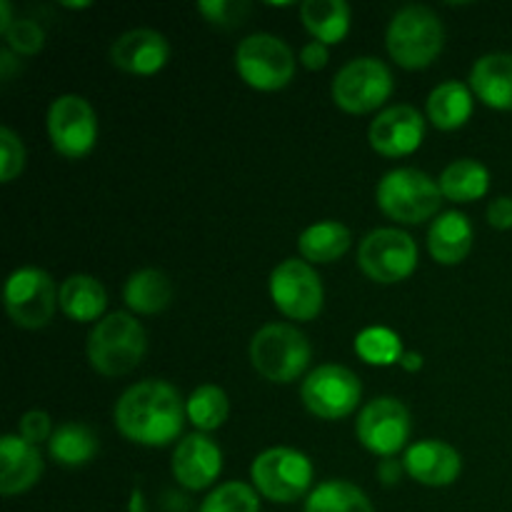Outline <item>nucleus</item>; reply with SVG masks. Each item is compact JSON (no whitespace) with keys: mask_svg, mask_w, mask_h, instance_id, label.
Here are the masks:
<instances>
[{"mask_svg":"<svg viewBox=\"0 0 512 512\" xmlns=\"http://www.w3.org/2000/svg\"><path fill=\"white\" fill-rule=\"evenodd\" d=\"M185 408L178 390L163 380H143L115 403V425L130 443L160 448L173 443L183 428Z\"/></svg>","mask_w":512,"mask_h":512,"instance_id":"f257e3e1","label":"nucleus"},{"mask_svg":"<svg viewBox=\"0 0 512 512\" xmlns=\"http://www.w3.org/2000/svg\"><path fill=\"white\" fill-rule=\"evenodd\" d=\"M148 340L133 315L110 313L100 320L88 338V360L105 378H118L138 368Z\"/></svg>","mask_w":512,"mask_h":512,"instance_id":"f03ea898","label":"nucleus"},{"mask_svg":"<svg viewBox=\"0 0 512 512\" xmlns=\"http://www.w3.org/2000/svg\"><path fill=\"white\" fill-rule=\"evenodd\" d=\"M445 43V28L428 5H405L388 25V50L403 68H425L438 58Z\"/></svg>","mask_w":512,"mask_h":512,"instance_id":"7ed1b4c3","label":"nucleus"},{"mask_svg":"<svg viewBox=\"0 0 512 512\" xmlns=\"http://www.w3.org/2000/svg\"><path fill=\"white\" fill-rule=\"evenodd\" d=\"M378 205L388 218L400 223H423L440 208L443 190L428 173L418 168H398L378 183Z\"/></svg>","mask_w":512,"mask_h":512,"instance_id":"20e7f679","label":"nucleus"},{"mask_svg":"<svg viewBox=\"0 0 512 512\" xmlns=\"http://www.w3.org/2000/svg\"><path fill=\"white\" fill-rule=\"evenodd\" d=\"M250 360L270 383H293L308 368L310 343L293 325L270 323L255 333Z\"/></svg>","mask_w":512,"mask_h":512,"instance_id":"39448f33","label":"nucleus"},{"mask_svg":"<svg viewBox=\"0 0 512 512\" xmlns=\"http://www.w3.org/2000/svg\"><path fill=\"white\" fill-rule=\"evenodd\" d=\"M235 68L250 88L280 90L293 80L295 55L278 35L255 33L240 40L235 50Z\"/></svg>","mask_w":512,"mask_h":512,"instance_id":"423d86ee","label":"nucleus"},{"mask_svg":"<svg viewBox=\"0 0 512 512\" xmlns=\"http://www.w3.org/2000/svg\"><path fill=\"white\" fill-rule=\"evenodd\" d=\"M255 490L273 503H295L313 483V463L293 448H270L253 460Z\"/></svg>","mask_w":512,"mask_h":512,"instance_id":"0eeeda50","label":"nucleus"},{"mask_svg":"<svg viewBox=\"0 0 512 512\" xmlns=\"http://www.w3.org/2000/svg\"><path fill=\"white\" fill-rule=\"evenodd\" d=\"M393 93V73L378 58H355L338 70L333 100L348 113H370Z\"/></svg>","mask_w":512,"mask_h":512,"instance_id":"6e6552de","label":"nucleus"},{"mask_svg":"<svg viewBox=\"0 0 512 512\" xmlns=\"http://www.w3.org/2000/svg\"><path fill=\"white\" fill-rule=\"evenodd\" d=\"M358 265L375 283H400L418 265V245L405 230L378 228L360 243Z\"/></svg>","mask_w":512,"mask_h":512,"instance_id":"1a4fd4ad","label":"nucleus"},{"mask_svg":"<svg viewBox=\"0 0 512 512\" xmlns=\"http://www.w3.org/2000/svg\"><path fill=\"white\" fill-rule=\"evenodd\" d=\"M58 305L53 278L40 268H20L5 283V310L20 328H43Z\"/></svg>","mask_w":512,"mask_h":512,"instance_id":"9d476101","label":"nucleus"},{"mask_svg":"<svg viewBox=\"0 0 512 512\" xmlns=\"http://www.w3.org/2000/svg\"><path fill=\"white\" fill-rule=\"evenodd\" d=\"M305 408L323 420H338L353 413L363 395L358 375L343 365H320L305 378L303 388Z\"/></svg>","mask_w":512,"mask_h":512,"instance_id":"9b49d317","label":"nucleus"},{"mask_svg":"<svg viewBox=\"0 0 512 512\" xmlns=\"http://www.w3.org/2000/svg\"><path fill=\"white\" fill-rule=\"evenodd\" d=\"M275 308L293 320H313L323 310V283L305 260L290 258L270 275Z\"/></svg>","mask_w":512,"mask_h":512,"instance_id":"f8f14e48","label":"nucleus"},{"mask_svg":"<svg viewBox=\"0 0 512 512\" xmlns=\"http://www.w3.org/2000/svg\"><path fill=\"white\" fill-rule=\"evenodd\" d=\"M48 135L53 148L65 158H83L93 150L98 123L90 103L80 95H60L48 110Z\"/></svg>","mask_w":512,"mask_h":512,"instance_id":"ddd939ff","label":"nucleus"},{"mask_svg":"<svg viewBox=\"0 0 512 512\" xmlns=\"http://www.w3.org/2000/svg\"><path fill=\"white\" fill-rule=\"evenodd\" d=\"M358 440L375 455H395L410 438V413L400 400L375 398L360 410Z\"/></svg>","mask_w":512,"mask_h":512,"instance_id":"4468645a","label":"nucleus"},{"mask_svg":"<svg viewBox=\"0 0 512 512\" xmlns=\"http://www.w3.org/2000/svg\"><path fill=\"white\" fill-rule=\"evenodd\" d=\"M425 120L413 105H393L385 108L370 125V145L380 155L398 158L408 155L423 143Z\"/></svg>","mask_w":512,"mask_h":512,"instance_id":"2eb2a0df","label":"nucleus"},{"mask_svg":"<svg viewBox=\"0 0 512 512\" xmlns=\"http://www.w3.org/2000/svg\"><path fill=\"white\" fill-rule=\"evenodd\" d=\"M223 470V453L208 435L193 433L180 440L173 453V475L183 488L203 490Z\"/></svg>","mask_w":512,"mask_h":512,"instance_id":"dca6fc26","label":"nucleus"},{"mask_svg":"<svg viewBox=\"0 0 512 512\" xmlns=\"http://www.w3.org/2000/svg\"><path fill=\"white\" fill-rule=\"evenodd\" d=\"M405 473L418 483L430 488H445L455 483L463 470V458L453 445L443 440H423V443L410 445L403 460Z\"/></svg>","mask_w":512,"mask_h":512,"instance_id":"f3484780","label":"nucleus"},{"mask_svg":"<svg viewBox=\"0 0 512 512\" xmlns=\"http://www.w3.org/2000/svg\"><path fill=\"white\" fill-rule=\"evenodd\" d=\"M170 45L165 35L150 28H135L120 35L110 48V58L125 73L153 75L168 63Z\"/></svg>","mask_w":512,"mask_h":512,"instance_id":"a211bd4d","label":"nucleus"},{"mask_svg":"<svg viewBox=\"0 0 512 512\" xmlns=\"http://www.w3.org/2000/svg\"><path fill=\"white\" fill-rule=\"evenodd\" d=\"M43 473L38 448L20 435H3L0 440V493L18 495L33 488Z\"/></svg>","mask_w":512,"mask_h":512,"instance_id":"6ab92c4d","label":"nucleus"},{"mask_svg":"<svg viewBox=\"0 0 512 512\" xmlns=\"http://www.w3.org/2000/svg\"><path fill=\"white\" fill-rule=\"evenodd\" d=\"M470 88L490 108L512 110V55H483L470 70Z\"/></svg>","mask_w":512,"mask_h":512,"instance_id":"aec40b11","label":"nucleus"},{"mask_svg":"<svg viewBox=\"0 0 512 512\" xmlns=\"http://www.w3.org/2000/svg\"><path fill=\"white\" fill-rule=\"evenodd\" d=\"M428 248L430 255L443 265H455L468 258L470 248H473V225H470L468 215L458 213V210L440 215L430 225Z\"/></svg>","mask_w":512,"mask_h":512,"instance_id":"412c9836","label":"nucleus"},{"mask_svg":"<svg viewBox=\"0 0 512 512\" xmlns=\"http://www.w3.org/2000/svg\"><path fill=\"white\" fill-rule=\"evenodd\" d=\"M58 303L68 318L78 320V323H90L98 320L100 313L108 305V295L100 280L93 275H70L63 285H60Z\"/></svg>","mask_w":512,"mask_h":512,"instance_id":"4be33fe9","label":"nucleus"},{"mask_svg":"<svg viewBox=\"0 0 512 512\" xmlns=\"http://www.w3.org/2000/svg\"><path fill=\"white\" fill-rule=\"evenodd\" d=\"M470 115H473V95H470L468 85H463L460 80L440 83L438 88L430 93L428 118L433 120L435 128H460V125L468 123Z\"/></svg>","mask_w":512,"mask_h":512,"instance_id":"5701e85b","label":"nucleus"},{"mask_svg":"<svg viewBox=\"0 0 512 512\" xmlns=\"http://www.w3.org/2000/svg\"><path fill=\"white\" fill-rule=\"evenodd\" d=\"M305 28L320 43H340L350 30V8L345 0H305L300 5Z\"/></svg>","mask_w":512,"mask_h":512,"instance_id":"b1692460","label":"nucleus"},{"mask_svg":"<svg viewBox=\"0 0 512 512\" xmlns=\"http://www.w3.org/2000/svg\"><path fill=\"white\" fill-rule=\"evenodd\" d=\"M490 188V173L483 163L473 158L453 160L440 175V190L453 203H473L483 198Z\"/></svg>","mask_w":512,"mask_h":512,"instance_id":"393cba45","label":"nucleus"},{"mask_svg":"<svg viewBox=\"0 0 512 512\" xmlns=\"http://www.w3.org/2000/svg\"><path fill=\"white\" fill-rule=\"evenodd\" d=\"M123 298L128 308L135 310V313L153 315L168 308L170 298H173V285H170L165 273L145 268L130 275L128 283H125Z\"/></svg>","mask_w":512,"mask_h":512,"instance_id":"a878e982","label":"nucleus"},{"mask_svg":"<svg viewBox=\"0 0 512 512\" xmlns=\"http://www.w3.org/2000/svg\"><path fill=\"white\" fill-rule=\"evenodd\" d=\"M353 235L338 220H325V223L310 225L298 238V248L305 260L310 263H333L340 255L348 253Z\"/></svg>","mask_w":512,"mask_h":512,"instance_id":"bb28decb","label":"nucleus"},{"mask_svg":"<svg viewBox=\"0 0 512 512\" xmlns=\"http://www.w3.org/2000/svg\"><path fill=\"white\" fill-rule=\"evenodd\" d=\"M50 458L68 468H80V465L90 463L98 453V438L93 430L83 423H65L60 425L48 440Z\"/></svg>","mask_w":512,"mask_h":512,"instance_id":"cd10ccee","label":"nucleus"},{"mask_svg":"<svg viewBox=\"0 0 512 512\" xmlns=\"http://www.w3.org/2000/svg\"><path fill=\"white\" fill-rule=\"evenodd\" d=\"M305 512H375L368 495L348 480H328L305 500Z\"/></svg>","mask_w":512,"mask_h":512,"instance_id":"c85d7f7f","label":"nucleus"},{"mask_svg":"<svg viewBox=\"0 0 512 512\" xmlns=\"http://www.w3.org/2000/svg\"><path fill=\"white\" fill-rule=\"evenodd\" d=\"M228 410V395L218 385H200L185 403V415L190 418V423L198 430H205V433L220 428L228 418Z\"/></svg>","mask_w":512,"mask_h":512,"instance_id":"c756f323","label":"nucleus"},{"mask_svg":"<svg viewBox=\"0 0 512 512\" xmlns=\"http://www.w3.org/2000/svg\"><path fill=\"white\" fill-rule=\"evenodd\" d=\"M355 353L370 365H393L400 363L403 358V343L400 335L393 333L390 328H365L363 333L355 338Z\"/></svg>","mask_w":512,"mask_h":512,"instance_id":"7c9ffc66","label":"nucleus"},{"mask_svg":"<svg viewBox=\"0 0 512 512\" xmlns=\"http://www.w3.org/2000/svg\"><path fill=\"white\" fill-rule=\"evenodd\" d=\"M200 512H260V498L250 485L225 483L203 500Z\"/></svg>","mask_w":512,"mask_h":512,"instance_id":"2f4dec72","label":"nucleus"},{"mask_svg":"<svg viewBox=\"0 0 512 512\" xmlns=\"http://www.w3.org/2000/svg\"><path fill=\"white\" fill-rule=\"evenodd\" d=\"M3 35H5V40H8V48L13 50V53H20V55L38 53L45 43L43 28H40L35 20H28V18L15 20V23L10 25L8 33H3Z\"/></svg>","mask_w":512,"mask_h":512,"instance_id":"473e14b6","label":"nucleus"},{"mask_svg":"<svg viewBox=\"0 0 512 512\" xmlns=\"http://www.w3.org/2000/svg\"><path fill=\"white\" fill-rule=\"evenodd\" d=\"M25 165V148L10 128H0V180L10 183Z\"/></svg>","mask_w":512,"mask_h":512,"instance_id":"72a5a7b5","label":"nucleus"},{"mask_svg":"<svg viewBox=\"0 0 512 512\" xmlns=\"http://www.w3.org/2000/svg\"><path fill=\"white\" fill-rule=\"evenodd\" d=\"M198 10L213 25H238L248 15V3H235V0H203Z\"/></svg>","mask_w":512,"mask_h":512,"instance_id":"f704fd0d","label":"nucleus"},{"mask_svg":"<svg viewBox=\"0 0 512 512\" xmlns=\"http://www.w3.org/2000/svg\"><path fill=\"white\" fill-rule=\"evenodd\" d=\"M18 428H20V438H25L33 445L53 438V433H50V418L48 413H43V410H30V413H25L23 418H20Z\"/></svg>","mask_w":512,"mask_h":512,"instance_id":"c9c22d12","label":"nucleus"},{"mask_svg":"<svg viewBox=\"0 0 512 512\" xmlns=\"http://www.w3.org/2000/svg\"><path fill=\"white\" fill-rule=\"evenodd\" d=\"M488 223L498 230L512 228V198L503 195L488 205Z\"/></svg>","mask_w":512,"mask_h":512,"instance_id":"e433bc0d","label":"nucleus"},{"mask_svg":"<svg viewBox=\"0 0 512 512\" xmlns=\"http://www.w3.org/2000/svg\"><path fill=\"white\" fill-rule=\"evenodd\" d=\"M328 58H330L328 45L320 43V40H310V43L303 48V53H300V60H303L305 68L310 70L325 68V65H328Z\"/></svg>","mask_w":512,"mask_h":512,"instance_id":"4c0bfd02","label":"nucleus"},{"mask_svg":"<svg viewBox=\"0 0 512 512\" xmlns=\"http://www.w3.org/2000/svg\"><path fill=\"white\" fill-rule=\"evenodd\" d=\"M18 68V63H15V55L10 48H3L0 50V78L8 80L10 75H13V70Z\"/></svg>","mask_w":512,"mask_h":512,"instance_id":"58836bf2","label":"nucleus"},{"mask_svg":"<svg viewBox=\"0 0 512 512\" xmlns=\"http://www.w3.org/2000/svg\"><path fill=\"white\" fill-rule=\"evenodd\" d=\"M400 365H403L405 370H410V373H415V370L423 368V355H420V353H410V350H405L403 358H400Z\"/></svg>","mask_w":512,"mask_h":512,"instance_id":"ea45409f","label":"nucleus"},{"mask_svg":"<svg viewBox=\"0 0 512 512\" xmlns=\"http://www.w3.org/2000/svg\"><path fill=\"white\" fill-rule=\"evenodd\" d=\"M13 15H10V3L8 0H0V33H8L10 25H13Z\"/></svg>","mask_w":512,"mask_h":512,"instance_id":"a19ab883","label":"nucleus"}]
</instances>
